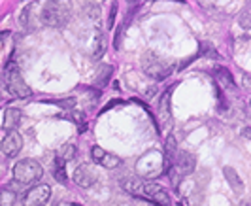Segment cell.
<instances>
[{
    "label": "cell",
    "mask_w": 251,
    "mask_h": 206,
    "mask_svg": "<svg viewBox=\"0 0 251 206\" xmlns=\"http://www.w3.org/2000/svg\"><path fill=\"white\" fill-rule=\"evenodd\" d=\"M2 81H4L6 93L13 99H28L32 95V89L26 85V81L23 79L21 72H19V66L15 65L13 61H10L8 65L4 66Z\"/></svg>",
    "instance_id": "6da1fadb"
},
{
    "label": "cell",
    "mask_w": 251,
    "mask_h": 206,
    "mask_svg": "<svg viewBox=\"0 0 251 206\" xmlns=\"http://www.w3.org/2000/svg\"><path fill=\"white\" fill-rule=\"evenodd\" d=\"M70 6L68 2L64 0H48L44 6H42V12H40V19L44 21V25L48 26H64L70 19Z\"/></svg>",
    "instance_id": "7a4b0ae2"
},
{
    "label": "cell",
    "mask_w": 251,
    "mask_h": 206,
    "mask_svg": "<svg viewBox=\"0 0 251 206\" xmlns=\"http://www.w3.org/2000/svg\"><path fill=\"white\" fill-rule=\"evenodd\" d=\"M174 63L170 59H164L161 55L153 52H146L142 55V70L148 74L150 77L161 81V79H166L174 72Z\"/></svg>",
    "instance_id": "3957f363"
},
{
    "label": "cell",
    "mask_w": 251,
    "mask_h": 206,
    "mask_svg": "<svg viewBox=\"0 0 251 206\" xmlns=\"http://www.w3.org/2000/svg\"><path fill=\"white\" fill-rule=\"evenodd\" d=\"M136 172L142 178H157L164 172L163 165V152L159 150H150L136 161Z\"/></svg>",
    "instance_id": "277c9868"
},
{
    "label": "cell",
    "mask_w": 251,
    "mask_h": 206,
    "mask_svg": "<svg viewBox=\"0 0 251 206\" xmlns=\"http://www.w3.org/2000/svg\"><path fill=\"white\" fill-rule=\"evenodd\" d=\"M195 167H197V157L193 154H189V152H179V154L176 155L174 165L168 170L170 181H172L174 189H177V187L181 185L183 178H187L189 174L195 170Z\"/></svg>",
    "instance_id": "5b68a950"
},
{
    "label": "cell",
    "mask_w": 251,
    "mask_h": 206,
    "mask_svg": "<svg viewBox=\"0 0 251 206\" xmlns=\"http://www.w3.org/2000/svg\"><path fill=\"white\" fill-rule=\"evenodd\" d=\"M44 176V168L34 159H23L13 167V180L21 185L36 183Z\"/></svg>",
    "instance_id": "8992f818"
},
{
    "label": "cell",
    "mask_w": 251,
    "mask_h": 206,
    "mask_svg": "<svg viewBox=\"0 0 251 206\" xmlns=\"http://www.w3.org/2000/svg\"><path fill=\"white\" fill-rule=\"evenodd\" d=\"M142 199L155 203V206H172V201L168 193L155 181L144 180V189H142Z\"/></svg>",
    "instance_id": "52a82bcc"
},
{
    "label": "cell",
    "mask_w": 251,
    "mask_h": 206,
    "mask_svg": "<svg viewBox=\"0 0 251 206\" xmlns=\"http://www.w3.org/2000/svg\"><path fill=\"white\" fill-rule=\"evenodd\" d=\"M51 197V187L48 183H38L23 195V206H44Z\"/></svg>",
    "instance_id": "ba28073f"
},
{
    "label": "cell",
    "mask_w": 251,
    "mask_h": 206,
    "mask_svg": "<svg viewBox=\"0 0 251 206\" xmlns=\"http://www.w3.org/2000/svg\"><path fill=\"white\" fill-rule=\"evenodd\" d=\"M91 157H93V161H95L97 165H100V167H104V168H117L121 165V159H119L117 155L106 152L100 146H95V148L91 150Z\"/></svg>",
    "instance_id": "9c48e42d"
},
{
    "label": "cell",
    "mask_w": 251,
    "mask_h": 206,
    "mask_svg": "<svg viewBox=\"0 0 251 206\" xmlns=\"http://www.w3.org/2000/svg\"><path fill=\"white\" fill-rule=\"evenodd\" d=\"M99 180V174H97V170L91 167V165H79V167L74 170V181L79 185V187H91V185H95Z\"/></svg>",
    "instance_id": "30bf717a"
},
{
    "label": "cell",
    "mask_w": 251,
    "mask_h": 206,
    "mask_svg": "<svg viewBox=\"0 0 251 206\" xmlns=\"http://www.w3.org/2000/svg\"><path fill=\"white\" fill-rule=\"evenodd\" d=\"M21 148H23V138H21V134L19 132H8L6 136H4V140L0 144V150H2V154L6 155V157H15V155L21 152Z\"/></svg>",
    "instance_id": "8fae6325"
},
{
    "label": "cell",
    "mask_w": 251,
    "mask_h": 206,
    "mask_svg": "<svg viewBox=\"0 0 251 206\" xmlns=\"http://www.w3.org/2000/svg\"><path fill=\"white\" fill-rule=\"evenodd\" d=\"M176 155H177V142L174 134H168V138L164 142V148H163V165H164V172H168L174 161H176Z\"/></svg>",
    "instance_id": "7c38bea8"
},
{
    "label": "cell",
    "mask_w": 251,
    "mask_h": 206,
    "mask_svg": "<svg viewBox=\"0 0 251 206\" xmlns=\"http://www.w3.org/2000/svg\"><path fill=\"white\" fill-rule=\"evenodd\" d=\"M212 74H214L215 81H217V87H221V89H225V91H236V81H234L232 74L226 70L225 66L214 68Z\"/></svg>",
    "instance_id": "4fadbf2b"
},
{
    "label": "cell",
    "mask_w": 251,
    "mask_h": 206,
    "mask_svg": "<svg viewBox=\"0 0 251 206\" xmlns=\"http://www.w3.org/2000/svg\"><path fill=\"white\" fill-rule=\"evenodd\" d=\"M172 91H174V87H168V89H166L163 95H161V99H159V104H157V114H159L161 121H164V123L170 119V103H172Z\"/></svg>",
    "instance_id": "5bb4252c"
},
{
    "label": "cell",
    "mask_w": 251,
    "mask_h": 206,
    "mask_svg": "<svg viewBox=\"0 0 251 206\" xmlns=\"http://www.w3.org/2000/svg\"><path fill=\"white\" fill-rule=\"evenodd\" d=\"M21 110H17V108H8L6 112H4V129L8 130V132H12L19 127V123H21Z\"/></svg>",
    "instance_id": "9a60e30c"
},
{
    "label": "cell",
    "mask_w": 251,
    "mask_h": 206,
    "mask_svg": "<svg viewBox=\"0 0 251 206\" xmlns=\"http://www.w3.org/2000/svg\"><path fill=\"white\" fill-rule=\"evenodd\" d=\"M223 174H225L226 181H228V185H230V189H232L234 193H242V191H244V181H242V178L236 174L234 168L225 167L223 168Z\"/></svg>",
    "instance_id": "2e32d148"
},
{
    "label": "cell",
    "mask_w": 251,
    "mask_h": 206,
    "mask_svg": "<svg viewBox=\"0 0 251 206\" xmlns=\"http://www.w3.org/2000/svg\"><path fill=\"white\" fill-rule=\"evenodd\" d=\"M106 34L102 32L100 28L95 30V42H93V57L95 59H100L102 55L106 53Z\"/></svg>",
    "instance_id": "e0dca14e"
},
{
    "label": "cell",
    "mask_w": 251,
    "mask_h": 206,
    "mask_svg": "<svg viewBox=\"0 0 251 206\" xmlns=\"http://www.w3.org/2000/svg\"><path fill=\"white\" fill-rule=\"evenodd\" d=\"M123 189H125L126 193H130V195H134V197H138V199H142L144 180H142V178H126V180H123Z\"/></svg>",
    "instance_id": "ac0fdd59"
},
{
    "label": "cell",
    "mask_w": 251,
    "mask_h": 206,
    "mask_svg": "<svg viewBox=\"0 0 251 206\" xmlns=\"http://www.w3.org/2000/svg\"><path fill=\"white\" fill-rule=\"evenodd\" d=\"M53 178L59 183H66V180H68V176H66V161H63L59 155L53 161Z\"/></svg>",
    "instance_id": "d6986e66"
},
{
    "label": "cell",
    "mask_w": 251,
    "mask_h": 206,
    "mask_svg": "<svg viewBox=\"0 0 251 206\" xmlns=\"http://www.w3.org/2000/svg\"><path fill=\"white\" fill-rule=\"evenodd\" d=\"M70 114H64L66 119H70V121H74L75 125H77V132L81 134V132H85L87 130V121H85V112H77V110H68Z\"/></svg>",
    "instance_id": "ffe728a7"
},
{
    "label": "cell",
    "mask_w": 251,
    "mask_h": 206,
    "mask_svg": "<svg viewBox=\"0 0 251 206\" xmlns=\"http://www.w3.org/2000/svg\"><path fill=\"white\" fill-rule=\"evenodd\" d=\"M113 74V68L110 65H102L100 68H99V74H97V77H95V85L99 87V89H102L108 81H110V77H112Z\"/></svg>",
    "instance_id": "44dd1931"
},
{
    "label": "cell",
    "mask_w": 251,
    "mask_h": 206,
    "mask_svg": "<svg viewBox=\"0 0 251 206\" xmlns=\"http://www.w3.org/2000/svg\"><path fill=\"white\" fill-rule=\"evenodd\" d=\"M128 21H130V13L126 15L125 19H123V23L117 26V30H115V38H113V46H115V50H119V48H121V42H123V34H125Z\"/></svg>",
    "instance_id": "7402d4cb"
},
{
    "label": "cell",
    "mask_w": 251,
    "mask_h": 206,
    "mask_svg": "<svg viewBox=\"0 0 251 206\" xmlns=\"http://www.w3.org/2000/svg\"><path fill=\"white\" fill-rule=\"evenodd\" d=\"M15 203V191L10 187L0 189V206H13Z\"/></svg>",
    "instance_id": "603a6c76"
},
{
    "label": "cell",
    "mask_w": 251,
    "mask_h": 206,
    "mask_svg": "<svg viewBox=\"0 0 251 206\" xmlns=\"http://www.w3.org/2000/svg\"><path fill=\"white\" fill-rule=\"evenodd\" d=\"M83 13L91 17L93 21H97L100 17V6L97 2H87V4H83Z\"/></svg>",
    "instance_id": "cb8c5ba5"
},
{
    "label": "cell",
    "mask_w": 251,
    "mask_h": 206,
    "mask_svg": "<svg viewBox=\"0 0 251 206\" xmlns=\"http://www.w3.org/2000/svg\"><path fill=\"white\" fill-rule=\"evenodd\" d=\"M75 154H77V150H75V146H72V144H64L63 148L59 150V157L63 161H72L75 157Z\"/></svg>",
    "instance_id": "d4e9b609"
},
{
    "label": "cell",
    "mask_w": 251,
    "mask_h": 206,
    "mask_svg": "<svg viewBox=\"0 0 251 206\" xmlns=\"http://www.w3.org/2000/svg\"><path fill=\"white\" fill-rule=\"evenodd\" d=\"M197 57H212V59H217L219 57V53L215 52V48L212 46V44H204V42H201V52H199V55Z\"/></svg>",
    "instance_id": "484cf974"
},
{
    "label": "cell",
    "mask_w": 251,
    "mask_h": 206,
    "mask_svg": "<svg viewBox=\"0 0 251 206\" xmlns=\"http://www.w3.org/2000/svg\"><path fill=\"white\" fill-rule=\"evenodd\" d=\"M50 103L57 104V106H61V108H64V110L68 112V110L75 104V99L74 97H66V99H63V101H50Z\"/></svg>",
    "instance_id": "4316f807"
},
{
    "label": "cell",
    "mask_w": 251,
    "mask_h": 206,
    "mask_svg": "<svg viewBox=\"0 0 251 206\" xmlns=\"http://www.w3.org/2000/svg\"><path fill=\"white\" fill-rule=\"evenodd\" d=\"M115 15H117V2L112 4V10H110V15H108V28H113V25H115Z\"/></svg>",
    "instance_id": "83f0119b"
},
{
    "label": "cell",
    "mask_w": 251,
    "mask_h": 206,
    "mask_svg": "<svg viewBox=\"0 0 251 206\" xmlns=\"http://www.w3.org/2000/svg\"><path fill=\"white\" fill-rule=\"evenodd\" d=\"M199 4L206 10H212L215 6H221V0H199Z\"/></svg>",
    "instance_id": "f1b7e54d"
},
{
    "label": "cell",
    "mask_w": 251,
    "mask_h": 206,
    "mask_svg": "<svg viewBox=\"0 0 251 206\" xmlns=\"http://www.w3.org/2000/svg\"><path fill=\"white\" fill-rule=\"evenodd\" d=\"M240 25L244 28H250L251 26V12H244L240 15Z\"/></svg>",
    "instance_id": "f546056e"
},
{
    "label": "cell",
    "mask_w": 251,
    "mask_h": 206,
    "mask_svg": "<svg viewBox=\"0 0 251 206\" xmlns=\"http://www.w3.org/2000/svg\"><path fill=\"white\" fill-rule=\"evenodd\" d=\"M123 104V101L121 99H113V101H110V103L106 104L104 108L100 110V114H104V112H108V110H112V108H115V106H121Z\"/></svg>",
    "instance_id": "4dcf8cb0"
},
{
    "label": "cell",
    "mask_w": 251,
    "mask_h": 206,
    "mask_svg": "<svg viewBox=\"0 0 251 206\" xmlns=\"http://www.w3.org/2000/svg\"><path fill=\"white\" fill-rule=\"evenodd\" d=\"M246 138H251V129H244V132H242Z\"/></svg>",
    "instance_id": "1f68e13d"
},
{
    "label": "cell",
    "mask_w": 251,
    "mask_h": 206,
    "mask_svg": "<svg viewBox=\"0 0 251 206\" xmlns=\"http://www.w3.org/2000/svg\"><path fill=\"white\" fill-rule=\"evenodd\" d=\"M126 2H128L130 6H138V4L142 2V0H126Z\"/></svg>",
    "instance_id": "d6a6232c"
},
{
    "label": "cell",
    "mask_w": 251,
    "mask_h": 206,
    "mask_svg": "<svg viewBox=\"0 0 251 206\" xmlns=\"http://www.w3.org/2000/svg\"><path fill=\"white\" fill-rule=\"evenodd\" d=\"M246 79H248V81H246V85L250 87V85H251V77H250V76H246Z\"/></svg>",
    "instance_id": "836d02e7"
},
{
    "label": "cell",
    "mask_w": 251,
    "mask_h": 206,
    "mask_svg": "<svg viewBox=\"0 0 251 206\" xmlns=\"http://www.w3.org/2000/svg\"><path fill=\"white\" fill-rule=\"evenodd\" d=\"M155 2H159V0H155ZM174 2H183V0H174Z\"/></svg>",
    "instance_id": "e575fe53"
},
{
    "label": "cell",
    "mask_w": 251,
    "mask_h": 206,
    "mask_svg": "<svg viewBox=\"0 0 251 206\" xmlns=\"http://www.w3.org/2000/svg\"><path fill=\"white\" fill-rule=\"evenodd\" d=\"M176 206H183V205H181V203H177V205Z\"/></svg>",
    "instance_id": "d590c367"
},
{
    "label": "cell",
    "mask_w": 251,
    "mask_h": 206,
    "mask_svg": "<svg viewBox=\"0 0 251 206\" xmlns=\"http://www.w3.org/2000/svg\"><path fill=\"white\" fill-rule=\"evenodd\" d=\"M250 106H251V101H250Z\"/></svg>",
    "instance_id": "8d00e7d4"
},
{
    "label": "cell",
    "mask_w": 251,
    "mask_h": 206,
    "mask_svg": "<svg viewBox=\"0 0 251 206\" xmlns=\"http://www.w3.org/2000/svg\"><path fill=\"white\" fill-rule=\"evenodd\" d=\"M75 206H79V205H75Z\"/></svg>",
    "instance_id": "74e56055"
}]
</instances>
